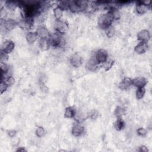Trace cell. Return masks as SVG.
Returning a JSON list of instances; mask_svg holds the SVG:
<instances>
[{
	"instance_id": "11",
	"label": "cell",
	"mask_w": 152,
	"mask_h": 152,
	"mask_svg": "<svg viewBox=\"0 0 152 152\" xmlns=\"http://www.w3.org/2000/svg\"><path fill=\"white\" fill-rule=\"evenodd\" d=\"M148 9H149V6L145 4L143 2V1L138 2L135 6V10L137 13L140 15L144 14L145 12H147Z\"/></svg>"
},
{
	"instance_id": "40",
	"label": "cell",
	"mask_w": 152,
	"mask_h": 152,
	"mask_svg": "<svg viewBox=\"0 0 152 152\" xmlns=\"http://www.w3.org/2000/svg\"><path fill=\"white\" fill-rule=\"evenodd\" d=\"M17 151H26L27 150L23 147H19L18 148V149L16 150Z\"/></svg>"
},
{
	"instance_id": "30",
	"label": "cell",
	"mask_w": 152,
	"mask_h": 152,
	"mask_svg": "<svg viewBox=\"0 0 152 152\" xmlns=\"http://www.w3.org/2000/svg\"><path fill=\"white\" fill-rule=\"evenodd\" d=\"M70 1H61L59 2L58 6L60 7L63 10H69Z\"/></svg>"
},
{
	"instance_id": "36",
	"label": "cell",
	"mask_w": 152,
	"mask_h": 152,
	"mask_svg": "<svg viewBox=\"0 0 152 152\" xmlns=\"http://www.w3.org/2000/svg\"><path fill=\"white\" fill-rule=\"evenodd\" d=\"M8 58V55L7 53H5L2 51H1V55H0V58H1V62H5Z\"/></svg>"
},
{
	"instance_id": "12",
	"label": "cell",
	"mask_w": 152,
	"mask_h": 152,
	"mask_svg": "<svg viewBox=\"0 0 152 152\" xmlns=\"http://www.w3.org/2000/svg\"><path fill=\"white\" fill-rule=\"evenodd\" d=\"M71 65L74 67H79L82 64V58L78 54L72 55L69 59Z\"/></svg>"
},
{
	"instance_id": "20",
	"label": "cell",
	"mask_w": 152,
	"mask_h": 152,
	"mask_svg": "<svg viewBox=\"0 0 152 152\" xmlns=\"http://www.w3.org/2000/svg\"><path fill=\"white\" fill-rule=\"evenodd\" d=\"M37 34H36V31L35 32H33V31H29L27 33L26 36V39L27 42L28 43H33L34 42H35V41L37 40Z\"/></svg>"
},
{
	"instance_id": "28",
	"label": "cell",
	"mask_w": 152,
	"mask_h": 152,
	"mask_svg": "<svg viewBox=\"0 0 152 152\" xmlns=\"http://www.w3.org/2000/svg\"><path fill=\"white\" fill-rule=\"evenodd\" d=\"M113 64H114V61L107 59V60L106 62L103 63V66L106 71H108L112 68Z\"/></svg>"
},
{
	"instance_id": "31",
	"label": "cell",
	"mask_w": 152,
	"mask_h": 152,
	"mask_svg": "<svg viewBox=\"0 0 152 152\" xmlns=\"http://www.w3.org/2000/svg\"><path fill=\"white\" fill-rule=\"evenodd\" d=\"M2 80L5 82V83L8 86H11L12 85H13L14 84V82H15V80L14 78L12 77V76H8L7 77L5 78L3 80Z\"/></svg>"
},
{
	"instance_id": "29",
	"label": "cell",
	"mask_w": 152,
	"mask_h": 152,
	"mask_svg": "<svg viewBox=\"0 0 152 152\" xmlns=\"http://www.w3.org/2000/svg\"><path fill=\"white\" fill-rule=\"evenodd\" d=\"M99 112L96 109H92L90 111H89V112L87 113L88 117L93 120L97 119V117L99 116Z\"/></svg>"
},
{
	"instance_id": "39",
	"label": "cell",
	"mask_w": 152,
	"mask_h": 152,
	"mask_svg": "<svg viewBox=\"0 0 152 152\" xmlns=\"http://www.w3.org/2000/svg\"><path fill=\"white\" fill-rule=\"evenodd\" d=\"M140 151H144V152H146V151H148V148L147 147H146L145 145H141L140 147V150H139Z\"/></svg>"
},
{
	"instance_id": "5",
	"label": "cell",
	"mask_w": 152,
	"mask_h": 152,
	"mask_svg": "<svg viewBox=\"0 0 152 152\" xmlns=\"http://www.w3.org/2000/svg\"><path fill=\"white\" fill-rule=\"evenodd\" d=\"M33 23L34 20L33 18H26L18 23V26L24 30H29L32 28Z\"/></svg>"
},
{
	"instance_id": "23",
	"label": "cell",
	"mask_w": 152,
	"mask_h": 152,
	"mask_svg": "<svg viewBox=\"0 0 152 152\" xmlns=\"http://www.w3.org/2000/svg\"><path fill=\"white\" fill-rule=\"evenodd\" d=\"M125 127V122L121 118H118L114 122V128L117 131H121Z\"/></svg>"
},
{
	"instance_id": "19",
	"label": "cell",
	"mask_w": 152,
	"mask_h": 152,
	"mask_svg": "<svg viewBox=\"0 0 152 152\" xmlns=\"http://www.w3.org/2000/svg\"><path fill=\"white\" fill-rule=\"evenodd\" d=\"M69 10L71 12L74 13H77L83 11L82 8L80 6V5H78L77 1H70Z\"/></svg>"
},
{
	"instance_id": "7",
	"label": "cell",
	"mask_w": 152,
	"mask_h": 152,
	"mask_svg": "<svg viewBox=\"0 0 152 152\" xmlns=\"http://www.w3.org/2000/svg\"><path fill=\"white\" fill-rule=\"evenodd\" d=\"M14 46H15V45L12 41L10 40H6L2 43L1 51L8 54L14 50Z\"/></svg>"
},
{
	"instance_id": "18",
	"label": "cell",
	"mask_w": 152,
	"mask_h": 152,
	"mask_svg": "<svg viewBox=\"0 0 152 152\" xmlns=\"http://www.w3.org/2000/svg\"><path fill=\"white\" fill-rule=\"evenodd\" d=\"M148 49V45L146 42H140L135 47V52L138 54H142L144 53Z\"/></svg>"
},
{
	"instance_id": "6",
	"label": "cell",
	"mask_w": 152,
	"mask_h": 152,
	"mask_svg": "<svg viewBox=\"0 0 152 152\" xmlns=\"http://www.w3.org/2000/svg\"><path fill=\"white\" fill-rule=\"evenodd\" d=\"M1 28H4V30L7 31L12 30L15 27L17 24L15 21L12 19H8L6 20L4 19H1Z\"/></svg>"
},
{
	"instance_id": "26",
	"label": "cell",
	"mask_w": 152,
	"mask_h": 152,
	"mask_svg": "<svg viewBox=\"0 0 152 152\" xmlns=\"http://www.w3.org/2000/svg\"><path fill=\"white\" fill-rule=\"evenodd\" d=\"M125 114V109L121 107V106H117L114 111V115L117 118H121Z\"/></svg>"
},
{
	"instance_id": "34",
	"label": "cell",
	"mask_w": 152,
	"mask_h": 152,
	"mask_svg": "<svg viewBox=\"0 0 152 152\" xmlns=\"http://www.w3.org/2000/svg\"><path fill=\"white\" fill-rule=\"evenodd\" d=\"M8 86L5 83V82L2 80H1V83H0V91L1 93L2 94L3 93H4L8 88Z\"/></svg>"
},
{
	"instance_id": "13",
	"label": "cell",
	"mask_w": 152,
	"mask_h": 152,
	"mask_svg": "<svg viewBox=\"0 0 152 152\" xmlns=\"http://www.w3.org/2000/svg\"><path fill=\"white\" fill-rule=\"evenodd\" d=\"M99 64L97 62L95 58L90 59L87 64H86V68L88 70L90 71H96L99 68Z\"/></svg>"
},
{
	"instance_id": "8",
	"label": "cell",
	"mask_w": 152,
	"mask_h": 152,
	"mask_svg": "<svg viewBox=\"0 0 152 152\" xmlns=\"http://www.w3.org/2000/svg\"><path fill=\"white\" fill-rule=\"evenodd\" d=\"M84 131V126L81 124V123L76 122L74 124L72 127L71 133L74 137H79L81 135Z\"/></svg>"
},
{
	"instance_id": "16",
	"label": "cell",
	"mask_w": 152,
	"mask_h": 152,
	"mask_svg": "<svg viewBox=\"0 0 152 152\" xmlns=\"http://www.w3.org/2000/svg\"><path fill=\"white\" fill-rule=\"evenodd\" d=\"M108 14L110 15L113 20H118L121 18V13L118 8L114 7H110Z\"/></svg>"
},
{
	"instance_id": "2",
	"label": "cell",
	"mask_w": 152,
	"mask_h": 152,
	"mask_svg": "<svg viewBox=\"0 0 152 152\" xmlns=\"http://www.w3.org/2000/svg\"><path fill=\"white\" fill-rule=\"evenodd\" d=\"M113 21V19L108 12L103 14L98 19V25L100 28L105 30L110 26H112Z\"/></svg>"
},
{
	"instance_id": "15",
	"label": "cell",
	"mask_w": 152,
	"mask_h": 152,
	"mask_svg": "<svg viewBox=\"0 0 152 152\" xmlns=\"http://www.w3.org/2000/svg\"><path fill=\"white\" fill-rule=\"evenodd\" d=\"M132 85V80L129 77H125L119 84V88L121 90H126Z\"/></svg>"
},
{
	"instance_id": "37",
	"label": "cell",
	"mask_w": 152,
	"mask_h": 152,
	"mask_svg": "<svg viewBox=\"0 0 152 152\" xmlns=\"http://www.w3.org/2000/svg\"><path fill=\"white\" fill-rule=\"evenodd\" d=\"M7 12H6V11L5 10V9H1V11H0V14H1V19H4V20H5L4 19V18H5V17L7 15Z\"/></svg>"
},
{
	"instance_id": "38",
	"label": "cell",
	"mask_w": 152,
	"mask_h": 152,
	"mask_svg": "<svg viewBox=\"0 0 152 152\" xmlns=\"http://www.w3.org/2000/svg\"><path fill=\"white\" fill-rule=\"evenodd\" d=\"M17 134V131L14 129H12V130H10L8 131V134L10 137H14Z\"/></svg>"
},
{
	"instance_id": "32",
	"label": "cell",
	"mask_w": 152,
	"mask_h": 152,
	"mask_svg": "<svg viewBox=\"0 0 152 152\" xmlns=\"http://www.w3.org/2000/svg\"><path fill=\"white\" fill-rule=\"evenodd\" d=\"M74 118L75 121H76V122H78V123H82L85 119V117L80 112V113L76 112Z\"/></svg>"
},
{
	"instance_id": "17",
	"label": "cell",
	"mask_w": 152,
	"mask_h": 152,
	"mask_svg": "<svg viewBox=\"0 0 152 152\" xmlns=\"http://www.w3.org/2000/svg\"><path fill=\"white\" fill-rule=\"evenodd\" d=\"M50 46L49 39L40 38L39 40V47L42 51H46L49 49Z\"/></svg>"
},
{
	"instance_id": "24",
	"label": "cell",
	"mask_w": 152,
	"mask_h": 152,
	"mask_svg": "<svg viewBox=\"0 0 152 152\" xmlns=\"http://www.w3.org/2000/svg\"><path fill=\"white\" fill-rule=\"evenodd\" d=\"M63 10L59 7L58 5L56 6L54 9H53V14H54V16L55 17V18L56 19V20H60L61 18L62 17V14H63Z\"/></svg>"
},
{
	"instance_id": "4",
	"label": "cell",
	"mask_w": 152,
	"mask_h": 152,
	"mask_svg": "<svg viewBox=\"0 0 152 152\" xmlns=\"http://www.w3.org/2000/svg\"><path fill=\"white\" fill-rule=\"evenodd\" d=\"M95 59L99 64L104 63L108 59V53L107 51L103 49H99L96 53Z\"/></svg>"
},
{
	"instance_id": "9",
	"label": "cell",
	"mask_w": 152,
	"mask_h": 152,
	"mask_svg": "<svg viewBox=\"0 0 152 152\" xmlns=\"http://www.w3.org/2000/svg\"><path fill=\"white\" fill-rule=\"evenodd\" d=\"M36 33L37 34L38 37H39L40 38L49 39L50 36V34L48 28L43 26H39L36 28Z\"/></svg>"
},
{
	"instance_id": "1",
	"label": "cell",
	"mask_w": 152,
	"mask_h": 152,
	"mask_svg": "<svg viewBox=\"0 0 152 152\" xmlns=\"http://www.w3.org/2000/svg\"><path fill=\"white\" fill-rule=\"evenodd\" d=\"M49 40L50 42V46L55 48L62 47L65 44V40L62 37V34L57 31L50 34Z\"/></svg>"
},
{
	"instance_id": "35",
	"label": "cell",
	"mask_w": 152,
	"mask_h": 152,
	"mask_svg": "<svg viewBox=\"0 0 152 152\" xmlns=\"http://www.w3.org/2000/svg\"><path fill=\"white\" fill-rule=\"evenodd\" d=\"M137 132L138 134V135L141 136V137H144L146 135L147 132V130L145 129H144V128H139L137 130Z\"/></svg>"
},
{
	"instance_id": "33",
	"label": "cell",
	"mask_w": 152,
	"mask_h": 152,
	"mask_svg": "<svg viewBox=\"0 0 152 152\" xmlns=\"http://www.w3.org/2000/svg\"><path fill=\"white\" fill-rule=\"evenodd\" d=\"M45 134V131L44 128L42 126H38L36 129V134L37 137L41 138Z\"/></svg>"
},
{
	"instance_id": "3",
	"label": "cell",
	"mask_w": 152,
	"mask_h": 152,
	"mask_svg": "<svg viewBox=\"0 0 152 152\" xmlns=\"http://www.w3.org/2000/svg\"><path fill=\"white\" fill-rule=\"evenodd\" d=\"M54 28L56 31L63 34L65 33L68 30V24L61 20H56L54 24Z\"/></svg>"
},
{
	"instance_id": "14",
	"label": "cell",
	"mask_w": 152,
	"mask_h": 152,
	"mask_svg": "<svg viewBox=\"0 0 152 152\" xmlns=\"http://www.w3.org/2000/svg\"><path fill=\"white\" fill-rule=\"evenodd\" d=\"M147 83V80L142 77H138L132 80V85L137 87V88L144 87Z\"/></svg>"
},
{
	"instance_id": "21",
	"label": "cell",
	"mask_w": 152,
	"mask_h": 152,
	"mask_svg": "<svg viewBox=\"0 0 152 152\" xmlns=\"http://www.w3.org/2000/svg\"><path fill=\"white\" fill-rule=\"evenodd\" d=\"M5 5L6 8L11 11L15 10L18 6H19V1H7L5 2Z\"/></svg>"
},
{
	"instance_id": "27",
	"label": "cell",
	"mask_w": 152,
	"mask_h": 152,
	"mask_svg": "<svg viewBox=\"0 0 152 152\" xmlns=\"http://www.w3.org/2000/svg\"><path fill=\"white\" fill-rule=\"evenodd\" d=\"M104 30H105V33L106 36L109 38L113 37L115 34V29L112 26H110L109 27L106 28Z\"/></svg>"
},
{
	"instance_id": "10",
	"label": "cell",
	"mask_w": 152,
	"mask_h": 152,
	"mask_svg": "<svg viewBox=\"0 0 152 152\" xmlns=\"http://www.w3.org/2000/svg\"><path fill=\"white\" fill-rule=\"evenodd\" d=\"M137 37L140 42L147 43L150 39V33L147 30H142L138 33Z\"/></svg>"
},
{
	"instance_id": "25",
	"label": "cell",
	"mask_w": 152,
	"mask_h": 152,
	"mask_svg": "<svg viewBox=\"0 0 152 152\" xmlns=\"http://www.w3.org/2000/svg\"><path fill=\"white\" fill-rule=\"evenodd\" d=\"M145 93V89L144 87H140L137 88L136 92H135V96L137 99H141Z\"/></svg>"
},
{
	"instance_id": "22",
	"label": "cell",
	"mask_w": 152,
	"mask_h": 152,
	"mask_svg": "<svg viewBox=\"0 0 152 152\" xmlns=\"http://www.w3.org/2000/svg\"><path fill=\"white\" fill-rule=\"evenodd\" d=\"M76 112L75 109L71 106L67 107L65 108L64 112V116L66 118H72L74 117Z\"/></svg>"
}]
</instances>
